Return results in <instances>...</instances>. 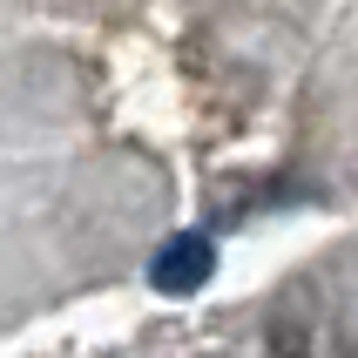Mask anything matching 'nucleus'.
<instances>
[{
	"mask_svg": "<svg viewBox=\"0 0 358 358\" xmlns=\"http://www.w3.org/2000/svg\"><path fill=\"white\" fill-rule=\"evenodd\" d=\"M203 271H210V250H203V243H182V250H169V257L156 264V278L169 284V291H182V284L203 278Z\"/></svg>",
	"mask_w": 358,
	"mask_h": 358,
	"instance_id": "nucleus-1",
	"label": "nucleus"
}]
</instances>
